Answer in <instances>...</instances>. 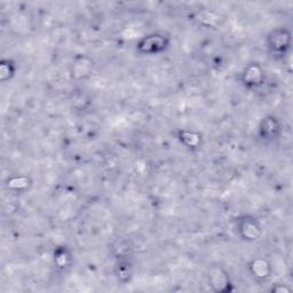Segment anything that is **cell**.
Returning <instances> with one entry per match:
<instances>
[{"mask_svg": "<svg viewBox=\"0 0 293 293\" xmlns=\"http://www.w3.org/2000/svg\"><path fill=\"white\" fill-rule=\"evenodd\" d=\"M216 273H214V270H212L210 272V285L213 286V288L215 291H220V292H224L228 290V277H227V274H224L222 270H220L218 276V270H215Z\"/></svg>", "mask_w": 293, "mask_h": 293, "instance_id": "1", "label": "cell"}]
</instances>
